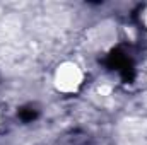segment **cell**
I'll return each mask as SVG.
<instances>
[{
  "mask_svg": "<svg viewBox=\"0 0 147 145\" xmlns=\"http://www.w3.org/2000/svg\"><path fill=\"white\" fill-rule=\"evenodd\" d=\"M21 118L24 119V121H31V119H34L36 118V111L31 108H26L21 111Z\"/></svg>",
  "mask_w": 147,
  "mask_h": 145,
  "instance_id": "1",
  "label": "cell"
}]
</instances>
